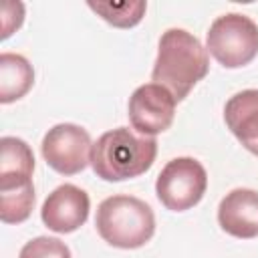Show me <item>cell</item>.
Returning a JSON list of instances; mask_svg holds the SVG:
<instances>
[{
	"mask_svg": "<svg viewBox=\"0 0 258 258\" xmlns=\"http://www.w3.org/2000/svg\"><path fill=\"white\" fill-rule=\"evenodd\" d=\"M89 210V194L73 183H62L46 196L40 208V218L48 230L56 234H71L87 222Z\"/></svg>",
	"mask_w": 258,
	"mask_h": 258,
	"instance_id": "cell-8",
	"label": "cell"
},
{
	"mask_svg": "<svg viewBox=\"0 0 258 258\" xmlns=\"http://www.w3.org/2000/svg\"><path fill=\"white\" fill-rule=\"evenodd\" d=\"M34 85V69L26 56L16 52L0 54V103L8 105L22 99Z\"/></svg>",
	"mask_w": 258,
	"mask_h": 258,
	"instance_id": "cell-11",
	"label": "cell"
},
{
	"mask_svg": "<svg viewBox=\"0 0 258 258\" xmlns=\"http://www.w3.org/2000/svg\"><path fill=\"white\" fill-rule=\"evenodd\" d=\"M91 135L75 123H58L42 137V157L48 167L62 175L81 173L91 163Z\"/></svg>",
	"mask_w": 258,
	"mask_h": 258,
	"instance_id": "cell-6",
	"label": "cell"
},
{
	"mask_svg": "<svg viewBox=\"0 0 258 258\" xmlns=\"http://www.w3.org/2000/svg\"><path fill=\"white\" fill-rule=\"evenodd\" d=\"M34 155L20 137L0 139V179H32Z\"/></svg>",
	"mask_w": 258,
	"mask_h": 258,
	"instance_id": "cell-13",
	"label": "cell"
},
{
	"mask_svg": "<svg viewBox=\"0 0 258 258\" xmlns=\"http://www.w3.org/2000/svg\"><path fill=\"white\" fill-rule=\"evenodd\" d=\"M89 8L117 28H133L145 16L147 2H89Z\"/></svg>",
	"mask_w": 258,
	"mask_h": 258,
	"instance_id": "cell-14",
	"label": "cell"
},
{
	"mask_svg": "<svg viewBox=\"0 0 258 258\" xmlns=\"http://www.w3.org/2000/svg\"><path fill=\"white\" fill-rule=\"evenodd\" d=\"M32 179L0 181V220L4 224H22L34 208Z\"/></svg>",
	"mask_w": 258,
	"mask_h": 258,
	"instance_id": "cell-12",
	"label": "cell"
},
{
	"mask_svg": "<svg viewBox=\"0 0 258 258\" xmlns=\"http://www.w3.org/2000/svg\"><path fill=\"white\" fill-rule=\"evenodd\" d=\"M224 121L244 149L258 155V89H246L226 101Z\"/></svg>",
	"mask_w": 258,
	"mask_h": 258,
	"instance_id": "cell-10",
	"label": "cell"
},
{
	"mask_svg": "<svg viewBox=\"0 0 258 258\" xmlns=\"http://www.w3.org/2000/svg\"><path fill=\"white\" fill-rule=\"evenodd\" d=\"M208 189L206 167L194 157H175L163 165L155 179L157 200L171 212L198 206Z\"/></svg>",
	"mask_w": 258,
	"mask_h": 258,
	"instance_id": "cell-5",
	"label": "cell"
},
{
	"mask_svg": "<svg viewBox=\"0 0 258 258\" xmlns=\"http://www.w3.org/2000/svg\"><path fill=\"white\" fill-rule=\"evenodd\" d=\"M99 236L113 248L135 250L145 246L155 234L153 210L135 196H109L105 198L95 216Z\"/></svg>",
	"mask_w": 258,
	"mask_h": 258,
	"instance_id": "cell-3",
	"label": "cell"
},
{
	"mask_svg": "<svg viewBox=\"0 0 258 258\" xmlns=\"http://www.w3.org/2000/svg\"><path fill=\"white\" fill-rule=\"evenodd\" d=\"M157 155L155 137L135 135L129 127L105 131L91 149V167L105 181H125L145 173Z\"/></svg>",
	"mask_w": 258,
	"mask_h": 258,
	"instance_id": "cell-2",
	"label": "cell"
},
{
	"mask_svg": "<svg viewBox=\"0 0 258 258\" xmlns=\"http://www.w3.org/2000/svg\"><path fill=\"white\" fill-rule=\"evenodd\" d=\"M208 71V50L191 32L183 28H169L161 34L151 81L165 87L177 103L189 95Z\"/></svg>",
	"mask_w": 258,
	"mask_h": 258,
	"instance_id": "cell-1",
	"label": "cell"
},
{
	"mask_svg": "<svg viewBox=\"0 0 258 258\" xmlns=\"http://www.w3.org/2000/svg\"><path fill=\"white\" fill-rule=\"evenodd\" d=\"M220 228L242 240L258 236V191L250 187H236L228 191L218 206Z\"/></svg>",
	"mask_w": 258,
	"mask_h": 258,
	"instance_id": "cell-9",
	"label": "cell"
},
{
	"mask_svg": "<svg viewBox=\"0 0 258 258\" xmlns=\"http://www.w3.org/2000/svg\"><path fill=\"white\" fill-rule=\"evenodd\" d=\"M175 103L177 101L165 87L155 83L141 85L129 97V121L141 135L155 137L171 127L175 117Z\"/></svg>",
	"mask_w": 258,
	"mask_h": 258,
	"instance_id": "cell-7",
	"label": "cell"
},
{
	"mask_svg": "<svg viewBox=\"0 0 258 258\" xmlns=\"http://www.w3.org/2000/svg\"><path fill=\"white\" fill-rule=\"evenodd\" d=\"M24 22V4L22 2H4L2 4V34L0 38L6 40L12 32H16Z\"/></svg>",
	"mask_w": 258,
	"mask_h": 258,
	"instance_id": "cell-16",
	"label": "cell"
},
{
	"mask_svg": "<svg viewBox=\"0 0 258 258\" xmlns=\"http://www.w3.org/2000/svg\"><path fill=\"white\" fill-rule=\"evenodd\" d=\"M18 258H71V250L58 238L38 236L20 248Z\"/></svg>",
	"mask_w": 258,
	"mask_h": 258,
	"instance_id": "cell-15",
	"label": "cell"
},
{
	"mask_svg": "<svg viewBox=\"0 0 258 258\" xmlns=\"http://www.w3.org/2000/svg\"><path fill=\"white\" fill-rule=\"evenodd\" d=\"M206 50L226 69L246 67L258 54V24L246 14H222L210 24Z\"/></svg>",
	"mask_w": 258,
	"mask_h": 258,
	"instance_id": "cell-4",
	"label": "cell"
}]
</instances>
